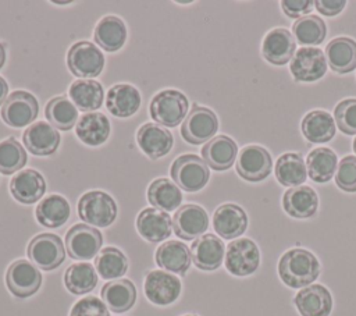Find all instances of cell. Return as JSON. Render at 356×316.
Instances as JSON below:
<instances>
[{
	"mask_svg": "<svg viewBox=\"0 0 356 316\" xmlns=\"http://www.w3.org/2000/svg\"><path fill=\"white\" fill-rule=\"evenodd\" d=\"M278 274L285 285L291 288H305L317 280L320 263L310 251L293 248L281 256Z\"/></svg>",
	"mask_w": 356,
	"mask_h": 316,
	"instance_id": "6da1fadb",
	"label": "cell"
},
{
	"mask_svg": "<svg viewBox=\"0 0 356 316\" xmlns=\"http://www.w3.org/2000/svg\"><path fill=\"white\" fill-rule=\"evenodd\" d=\"M115 200L103 191H89L83 193L78 200V214L83 220L95 227H107L117 219Z\"/></svg>",
	"mask_w": 356,
	"mask_h": 316,
	"instance_id": "7a4b0ae2",
	"label": "cell"
},
{
	"mask_svg": "<svg viewBox=\"0 0 356 316\" xmlns=\"http://www.w3.org/2000/svg\"><path fill=\"white\" fill-rule=\"evenodd\" d=\"M189 102L186 96L175 89H165L153 96L150 102V117L165 127H177L185 120Z\"/></svg>",
	"mask_w": 356,
	"mask_h": 316,
	"instance_id": "3957f363",
	"label": "cell"
},
{
	"mask_svg": "<svg viewBox=\"0 0 356 316\" xmlns=\"http://www.w3.org/2000/svg\"><path fill=\"white\" fill-rule=\"evenodd\" d=\"M170 173L178 188L184 189L185 192L200 191L210 178V171L206 161L191 153L177 157Z\"/></svg>",
	"mask_w": 356,
	"mask_h": 316,
	"instance_id": "277c9868",
	"label": "cell"
},
{
	"mask_svg": "<svg viewBox=\"0 0 356 316\" xmlns=\"http://www.w3.org/2000/svg\"><path fill=\"white\" fill-rule=\"evenodd\" d=\"M28 258L40 270H54L65 259V249L61 238L56 234L43 232L33 237L26 248Z\"/></svg>",
	"mask_w": 356,
	"mask_h": 316,
	"instance_id": "5b68a950",
	"label": "cell"
},
{
	"mask_svg": "<svg viewBox=\"0 0 356 316\" xmlns=\"http://www.w3.org/2000/svg\"><path fill=\"white\" fill-rule=\"evenodd\" d=\"M218 129L216 113L207 107L193 104L181 127L182 138L191 145L209 142Z\"/></svg>",
	"mask_w": 356,
	"mask_h": 316,
	"instance_id": "8992f818",
	"label": "cell"
},
{
	"mask_svg": "<svg viewBox=\"0 0 356 316\" xmlns=\"http://www.w3.org/2000/svg\"><path fill=\"white\" fill-rule=\"evenodd\" d=\"M67 65L70 71L81 78H95L104 67L103 53L92 42H76L67 53Z\"/></svg>",
	"mask_w": 356,
	"mask_h": 316,
	"instance_id": "52a82bcc",
	"label": "cell"
},
{
	"mask_svg": "<svg viewBox=\"0 0 356 316\" xmlns=\"http://www.w3.org/2000/svg\"><path fill=\"white\" fill-rule=\"evenodd\" d=\"M260 264V252L250 238H239L228 244L225 252V267L236 276L245 277L253 274Z\"/></svg>",
	"mask_w": 356,
	"mask_h": 316,
	"instance_id": "ba28073f",
	"label": "cell"
},
{
	"mask_svg": "<svg viewBox=\"0 0 356 316\" xmlns=\"http://www.w3.org/2000/svg\"><path fill=\"white\" fill-rule=\"evenodd\" d=\"M102 244V232L83 223L72 226L65 234V249L68 255L76 260L93 259L97 256Z\"/></svg>",
	"mask_w": 356,
	"mask_h": 316,
	"instance_id": "9c48e42d",
	"label": "cell"
},
{
	"mask_svg": "<svg viewBox=\"0 0 356 316\" xmlns=\"http://www.w3.org/2000/svg\"><path fill=\"white\" fill-rule=\"evenodd\" d=\"M38 111L39 103L31 92L15 90L3 103L1 118L13 128H22L35 121Z\"/></svg>",
	"mask_w": 356,
	"mask_h": 316,
	"instance_id": "30bf717a",
	"label": "cell"
},
{
	"mask_svg": "<svg viewBox=\"0 0 356 316\" xmlns=\"http://www.w3.org/2000/svg\"><path fill=\"white\" fill-rule=\"evenodd\" d=\"M8 291L17 298L32 297L42 285V274L36 266L25 259L13 262L6 274Z\"/></svg>",
	"mask_w": 356,
	"mask_h": 316,
	"instance_id": "8fae6325",
	"label": "cell"
},
{
	"mask_svg": "<svg viewBox=\"0 0 356 316\" xmlns=\"http://www.w3.org/2000/svg\"><path fill=\"white\" fill-rule=\"evenodd\" d=\"M289 70L298 82H314L327 72V60L317 47H300L289 61Z\"/></svg>",
	"mask_w": 356,
	"mask_h": 316,
	"instance_id": "7c38bea8",
	"label": "cell"
},
{
	"mask_svg": "<svg viewBox=\"0 0 356 316\" xmlns=\"http://www.w3.org/2000/svg\"><path fill=\"white\" fill-rule=\"evenodd\" d=\"M273 170V160L267 149L259 145L245 146L236 160V173L249 182H259L268 177Z\"/></svg>",
	"mask_w": 356,
	"mask_h": 316,
	"instance_id": "4fadbf2b",
	"label": "cell"
},
{
	"mask_svg": "<svg viewBox=\"0 0 356 316\" xmlns=\"http://www.w3.org/2000/svg\"><path fill=\"white\" fill-rule=\"evenodd\" d=\"M146 298L159 306L175 302L181 294V281L172 273L164 270H152L145 277L143 284Z\"/></svg>",
	"mask_w": 356,
	"mask_h": 316,
	"instance_id": "5bb4252c",
	"label": "cell"
},
{
	"mask_svg": "<svg viewBox=\"0 0 356 316\" xmlns=\"http://www.w3.org/2000/svg\"><path fill=\"white\" fill-rule=\"evenodd\" d=\"M209 227V216L206 210L195 203H188L181 206L172 219V228L177 237L192 241L207 230Z\"/></svg>",
	"mask_w": 356,
	"mask_h": 316,
	"instance_id": "9a60e30c",
	"label": "cell"
},
{
	"mask_svg": "<svg viewBox=\"0 0 356 316\" xmlns=\"http://www.w3.org/2000/svg\"><path fill=\"white\" fill-rule=\"evenodd\" d=\"M225 253L224 242L214 234H204L191 245V256L195 266L204 271H213L222 263Z\"/></svg>",
	"mask_w": 356,
	"mask_h": 316,
	"instance_id": "2e32d148",
	"label": "cell"
},
{
	"mask_svg": "<svg viewBox=\"0 0 356 316\" xmlns=\"http://www.w3.org/2000/svg\"><path fill=\"white\" fill-rule=\"evenodd\" d=\"M296 43L286 28H274L263 39L261 54L264 60L274 65L289 63L295 54Z\"/></svg>",
	"mask_w": 356,
	"mask_h": 316,
	"instance_id": "e0dca14e",
	"label": "cell"
},
{
	"mask_svg": "<svg viewBox=\"0 0 356 316\" xmlns=\"http://www.w3.org/2000/svg\"><path fill=\"white\" fill-rule=\"evenodd\" d=\"M136 142L147 157L160 159L170 153L174 138L167 128L154 123H146L138 129Z\"/></svg>",
	"mask_w": 356,
	"mask_h": 316,
	"instance_id": "ac0fdd59",
	"label": "cell"
},
{
	"mask_svg": "<svg viewBox=\"0 0 356 316\" xmlns=\"http://www.w3.org/2000/svg\"><path fill=\"white\" fill-rule=\"evenodd\" d=\"M24 145L35 156H50L60 145L58 131L46 121H38L29 125L22 134Z\"/></svg>",
	"mask_w": 356,
	"mask_h": 316,
	"instance_id": "d6986e66",
	"label": "cell"
},
{
	"mask_svg": "<svg viewBox=\"0 0 356 316\" xmlns=\"http://www.w3.org/2000/svg\"><path fill=\"white\" fill-rule=\"evenodd\" d=\"M295 306L300 316H328L332 310L331 292L321 284H312L295 295Z\"/></svg>",
	"mask_w": 356,
	"mask_h": 316,
	"instance_id": "ffe728a7",
	"label": "cell"
},
{
	"mask_svg": "<svg viewBox=\"0 0 356 316\" xmlns=\"http://www.w3.org/2000/svg\"><path fill=\"white\" fill-rule=\"evenodd\" d=\"M213 227L221 238L234 239L246 231L248 214L235 203H224L213 214Z\"/></svg>",
	"mask_w": 356,
	"mask_h": 316,
	"instance_id": "44dd1931",
	"label": "cell"
},
{
	"mask_svg": "<svg viewBox=\"0 0 356 316\" xmlns=\"http://www.w3.org/2000/svg\"><path fill=\"white\" fill-rule=\"evenodd\" d=\"M136 230L143 239L149 242H161L171 235L172 220L167 212L147 207L138 214Z\"/></svg>",
	"mask_w": 356,
	"mask_h": 316,
	"instance_id": "7402d4cb",
	"label": "cell"
},
{
	"mask_svg": "<svg viewBox=\"0 0 356 316\" xmlns=\"http://www.w3.org/2000/svg\"><path fill=\"white\" fill-rule=\"evenodd\" d=\"M46 191V182L43 175L28 168L15 174L10 181V192L15 200L24 205H32L38 202Z\"/></svg>",
	"mask_w": 356,
	"mask_h": 316,
	"instance_id": "603a6c76",
	"label": "cell"
},
{
	"mask_svg": "<svg viewBox=\"0 0 356 316\" xmlns=\"http://www.w3.org/2000/svg\"><path fill=\"white\" fill-rule=\"evenodd\" d=\"M236 155L238 146L235 141L227 135H217L202 148L203 160L216 171L228 170L235 163Z\"/></svg>",
	"mask_w": 356,
	"mask_h": 316,
	"instance_id": "cb8c5ba5",
	"label": "cell"
},
{
	"mask_svg": "<svg viewBox=\"0 0 356 316\" xmlns=\"http://www.w3.org/2000/svg\"><path fill=\"white\" fill-rule=\"evenodd\" d=\"M154 260L160 269L184 276L192 262L191 249L181 241H165L156 249Z\"/></svg>",
	"mask_w": 356,
	"mask_h": 316,
	"instance_id": "d4e9b609",
	"label": "cell"
},
{
	"mask_svg": "<svg viewBox=\"0 0 356 316\" xmlns=\"http://www.w3.org/2000/svg\"><path fill=\"white\" fill-rule=\"evenodd\" d=\"M282 207L291 217L309 219L317 212L318 196L310 187H293L285 191L282 196Z\"/></svg>",
	"mask_w": 356,
	"mask_h": 316,
	"instance_id": "484cf974",
	"label": "cell"
},
{
	"mask_svg": "<svg viewBox=\"0 0 356 316\" xmlns=\"http://www.w3.org/2000/svg\"><path fill=\"white\" fill-rule=\"evenodd\" d=\"M107 110L120 118L134 116L140 107V93L129 84L113 85L106 97Z\"/></svg>",
	"mask_w": 356,
	"mask_h": 316,
	"instance_id": "4316f807",
	"label": "cell"
},
{
	"mask_svg": "<svg viewBox=\"0 0 356 316\" xmlns=\"http://www.w3.org/2000/svg\"><path fill=\"white\" fill-rule=\"evenodd\" d=\"M100 297L111 312L122 313L135 305L136 288L131 280L120 278L106 283L100 291Z\"/></svg>",
	"mask_w": 356,
	"mask_h": 316,
	"instance_id": "83f0119b",
	"label": "cell"
},
{
	"mask_svg": "<svg viewBox=\"0 0 356 316\" xmlns=\"http://www.w3.org/2000/svg\"><path fill=\"white\" fill-rule=\"evenodd\" d=\"M325 60L337 74L353 71L356 68V42L345 36L332 39L325 47Z\"/></svg>",
	"mask_w": 356,
	"mask_h": 316,
	"instance_id": "f1b7e54d",
	"label": "cell"
},
{
	"mask_svg": "<svg viewBox=\"0 0 356 316\" xmlns=\"http://www.w3.org/2000/svg\"><path fill=\"white\" fill-rule=\"evenodd\" d=\"M93 38L103 50L113 53L124 46L127 40V26L121 18L106 15L97 22Z\"/></svg>",
	"mask_w": 356,
	"mask_h": 316,
	"instance_id": "f546056e",
	"label": "cell"
},
{
	"mask_svg": "<svg viewBox=\"0 0 356 316\" xmlns=\"http://www.w3.org/2000/svg\"><path fill=\"white\" fill-rule=\"evenodd\" d=\"M76 136L89 146H99L104 143L110 135L108 118L97 111L85 113L76 123Z\"/></svg>",
	"mask_w": 356,
	"mask_h": 316,
	"instance_id": "4dcf8cb0",
	"label": "cell"
},
{
	"mask_svg": "<svg viewBox=\"0 0 356 316\" xmlns=\"http://www.w3.org/2000/svg\"><path fill=\"white\" fill-rule=\"evenodd\" d=\"M71 102L79 110L92 113L97 110L104 99V90L100 82L95 79H76L68 89Z\"/></svg>",
	"mask_w": 356,
	"mask_h": 316,
	"instance_id": "1f68e13d",
	"label": "cell"
},
{
	"mask_svg": "<svg viewBox=\"0 0 356 316\" xmlns=\"http://www.w3.org/2000/svg\"><path fill=\"white\" fill-rule=\"evenodd\" d=\"M303 136L312 143H324L335 135V121L332 116L323 110H313L307 113L300 124Z\"/></svg>",
	"mask_w": 356,
	"mask_h": 316,
	"instance_id": "d6a6232c",
	"label": "cell"
},
{
	"mask_svg": "<svg viewBox=\"0 0 356 316\" xmlns=\"http://www.w3.org/2000/svg\"><path fill=\"white\" fill-rule=\"evenodd\" d=\"M36 220L47 228H57L67 223L71 214V207L68 200L57 193L43 198L36 210Z\"/></svg>",
	"mask_w": 356,
	"mask_h": 316,
	"instance_id": "836d02e7",
	"label": "cell"
},
{
	"mask_svg": "<svg viewBox=\"0 0 356 316\" xmlns=\"http://www.w3.org/2000/svg\"><path fill=\"white\" fill-rule=\"evenodd\" d=\"M149 203L161 212H171L179 207L182 192L175 182L168 178H157L147 188Z\"/></svg>",
	"mask_w": 356,
	"mask_h": 316,
	"instance_id": "e575fe53",
	"label": "cell"
},
{
	"mask_svg": "<svg viewBox=\"0 0 356 316\" xmlns=\"http://www.w3.org/2000/svg\"><path fill=\"white\" fill-rule=\"evenodd\" d=\"M307 178L306 163L299 153H284L275 163V180L284 187H299Z\"/></svg>",
	"mask_w": 356,
	"mask_h": 316,
	"instance_id": "d590c367",
	"label": "cell"
},
{
	"mask_svg": "<svg viewBox=\"0 0 356 316\" xmlns=\"http://www.w3.org/2000/svg\"><path fill=\"white\" fill-rule=\"evenodd\" d=\"M307 174L314 182H327L337 173L338 159L330 148H316L306 159Z\"/></svg>",
	"mask_w": 356,
	"mask_h": 316,
	"instance_id": "8d00e7d4",
	"label": "cell"
},
{
	"mask_svg": "<svg viewBox=\"0 0 356 316\" xmlns=\"http://www.w3.org/2000/svg\"><path fill=\"white\" fill-rule=\"evenodd\" d=\"M65 288L74 295H83L95 290L97 274L90 263H74L64 273Z\"/></svg>",
	"mask_w": 356,
	"mask_h": 316,
	"instance_id": "74e56055",
	"label": "cell"
},
{
	"mask_svg": "<svg viewBox=\"0 0 356 316\" xmlns=\"http://www.w3.org/2000/svg\"><path fill=\"white\" fill-rule=\"evenodd\" d=\"M44 116L54 128L68 131L78 120V110L67 96H57L47 102Z\"/></svg>",
	"mask_w": 356,
	"mask_h": 316,
	"instance_id": "f35d334b",
	"label": "cell"
},
{
	"mask_svg": "<svg viewBox=\"0 0 356 316\" xmlns=\"http://www.w3.org/2000/svg\"><path fill=\"white\" fill-rule=\"evenodd\" d=\"M95 267L104 280H113L127 273L128 259L118 248L106 246L95 258Z\"/></svg>",
	"mask_w": 356,
	"mask_h": 316,
	"instance_id": "ab89813d",
	"label": "cell"
},
{
	"mask_svg": "<svg viewBox=\"0 0 356 316\" xmlns=\"http://www.w3.org/2000/svg\"><path fill=\"white\" fill-rule=\"evenodd\" d=\"M292 33L300 45L316 46L320 45L327 36V26L318 15H305L295 21Z\"/></svg>",
	"mask_w": 356,
	"mask_h": 316,
	"instance_id": "60d3db41",
	"label": "cell"
},
{
	"mask_svg": "<svg viewBox=\"0 0 356 316\" xmlns=\"http://www.w3.org/2000/svg\"><path fill=\"white\" fill-rule=\"evenodd\" d=\"M26 163V152L22 145L14 138L10 136L0 142V173L1 174H14L21 170Z\"/></svg>",
	"mask_w": 356,
	"mask_h": 316,
	"instance_id": "b9f144b4",
	"label": "cell"
},
{
	"mask_svg": "<svg viewBox=\"0 0 356 316\" xmlns=\"http://www.w3.org/2000/svg\"><path fill=\"white\" fill-rule=\"evenodd\" d=\"M334 120L343 134L356 135V99L339 102L334 111Z\"/></svg>",
	"mask_w": 356,
	"mask_h": 316,
	"instance_id": "7bdbcfd3",
	"label": "cell"
},
{
	"mask_svg": "<svg viewBox=\"0 0 356 316\" xmlns=\"http://www.w3.org/2000/svg\"><path fill=\"white\" fill-rule=\"evenodd\" d=\"M335 182L345 192H356V156H345L338 163Z\"/></svg>",
	"mask_w": 356,
	"mask_h": 316,
	"instance_id": "ee69618b",
	"label": "cell"
},
{
	"mask_svg": "<svg viewBox=\"0 0 356 316\" xmlns=\"http://www.w3.org/2000/svg\"><path fill=\"white\" fill-rule=\"evenodd\" d=\"M70 316H110V312L97 297H85L74 303Z\"/></svg>",
	"mask_w": 356,
	"mask_h": 316,
	"instance_id": "f6af8a7d",
	"label": "cell"
},
{
	"mask_svg": "<svg viewBox=\"0 0 356 316\" xmlns=\"http://www.w3.org/2000/svg\"><path fill=\"white\" fill-rule=\"evenodd\" d=\"M314 1L312 0H282L281 8L289 18H300L313 10Z\"/></svg>",
	"mask_w": 356,
	"mask_h": 316,
	"instance_id": "bcb514c9",
	"label": "cell"
},
{
	"mask_svg": "<svg viewBox=\"0 0 356 316\" xmlns=\"http://www.w3.org/2000/svg\"><path fill=\"white\" fill-rule=\"evenodd\" d=\"M346 6L345 0H317L314 1L316 10L327 17H334L339 14Z\"/></svg>",
	"mask_w": 356,
	"mask_h": 316,
	"instance_id": "7dc6e473",
	"label": "cell"
},
{
	"mask_svg": "<svg viewBox=\"0 0 356 316\" xmlns=\"http://www.w3.org/2000/svg\"><path fill=\"white\" fill-rule=\"evenodd\" d=\"M8 97V84L3 77H0V106L6 102Z\"/></svg>",
	"mask_w": 356,
	"mask_h": 316,
	"instance_id": "c3c4849f",
	"label": "cell"
},
{
	"mask_svg": "<svg viewBox=\"0 0 356 316\" xmlns=\"http://www.w3.org/2000/svg\"><path fill=\"white\" fill-rule=\"evenodd\" d=\"M6 63V49H4V45L0 43V68L4 65Z\"/></svg>",
	"mask_w": 356,
	"mask_h": 316,
	"instance_id": "681fc988",
	"label": "cell"
},
{
	"mask_svg": "<svg viewBox=\"0 0 356 316\" xmlns=\"http://www.w3.org/2000/svg\"><path fill=\"white\" fill-rule=\"evenodd\" d=\"M353 152L356 153V138H355V141H353Z\"/></svg>",
	"mask_w": 356,
	"mask_h": 316,
	"instance_id": "f907efd6",
	"label": "cell"
},
{
	"mask_svg": "<svg viewBox=\"0 0 356 316\" xmlns=\"http://www.w3.org/2000/svg\"><path fill=\"white\" fill-rule=\"evenodd\" d=\"M182 316H197V315H182Z\"/></svg>",
	"mask_w": 356,
	"mask_h": 316,
	"instance_id": "816d5d0a",
	"label": "cell"
}]
</instances>
